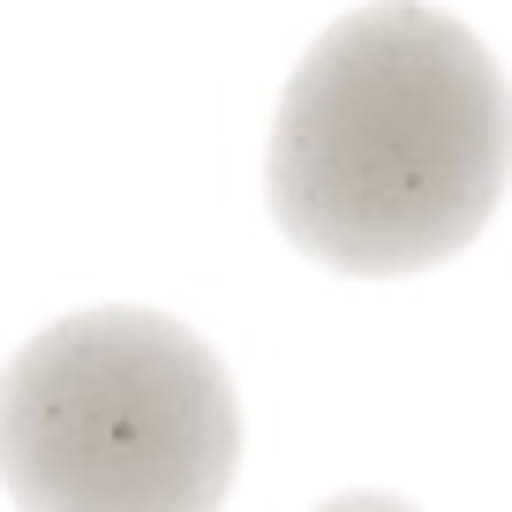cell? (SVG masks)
Segmentation results:
<instances>
[{
	"instance_id": "obj_2",
	"label": "cell",
	"mask_w": 512,
	"mask_h": 512,
	"mask_svg": "<svg viewBox=\"0 0 512 512\" xmlns=\"http://www.w3.org/2000/svg\"><path fill=\"white\" fill-rule=\"evenodd\" d=\"M241 467L226 362L159 309H76L0 369L23 512H219Z\"/></svg>"
},
{
	"instance_id": "obj_3",
	"label": "cell",
	"mask_w": 512,
	"mask_h": 512,
	"mask_svg": "<svg viewBox=\"0 0 512 512\" xmlns=\"http://www.w3.org/2000/svg\"><path fill=\"white\" fill-rule=\"evenodd\" d=\"M317 512H415L407 497H384V490H347V497H324Z\"/></svg>"
},
{
	"instance_id": "obj_1",
	"label": "cell",
	"mask_w": 512,
	"mask_h": 512,
	"mask_svg": "<svg viewBox=\"0 0 512 512\" xmlns=\"http://www.w3.org/2000/svg\"><path fill=\"white\" fill-rule=\"evenodd\" d=\"M505 83L467 23L392 0L309 46L272 121V219L309 264L407 279L490 226Z\"/></svg>"
}]
</instances>
